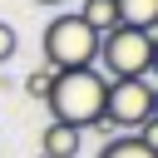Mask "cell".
Here are the masks:
<instances>
[{
	"instance_id": "1",
	"label": "cell",
	"mask_w": 158,
	"mask_h": 158,
	"mask_svg": "<svg viewBox=\"0 0 158 158\" xmlns=\"http://www.w3.org/2000/svg\"><path fill=\"white\" fill-rule=\"evenodd\" d=\"M104 94H109V79L99 69H64V74H54L44 104H49L54 123H69L84 133L104 118Z\"/></svg>"
},
{
	"instance_id": "2",
	"label": "cell",
	"mask_w": 158,
	"mask_h": 158,
	"mask_svg": "<svg viewBox=\"0 0 158 158\" xmlns=\"http://www.w3.org/2000/svg\"><path fill=\"white\" fill-rule=\"evenodd\" d=\"M40 44H44V64L54 74H64V69H94V59H99V35L79 20V10L74 15H54L44 25Z\"/></svg>"
},
{
	"instance_id": "3",
	"label": "cell",
	"mask_w": 158,
	"mask_h": 158,
	"mask_svg": "<svg viewBox=\"0 0 158 158\" xmlns=\"http://www.w3.org/2000/svg\"><path fill=\"white\" fill-rule=\"evenodd\" d=\"M94 64H104L109 79H148V69H153V35L128 30V25L99 35V59Z\"/></svg>"
},
{
	"instance_id": "4",
	"label": "cell",
	"mask_w": 158,
	"mask_h": 158,
	"mask_svg": "<svg viewBox=\"0 0 158 158\" xmlns=\"http://www.w3.org/2000/svg\"><path fill=\"white\" fill-rule=\"evenodd\" d=\"M104 118L114 123V133H138L153 118V79H109Z\"/></svg>"
},
{
	"instance_id": "5",
	"label": "cell",
	"mask_w": 158,
	"mask_h": 158,
	"mask_svg": "<svg viewBox=\"0 0 158 158\" xmlns=\"http://www.w3.org/2000/svg\"><path fill=\"white\" fill-rule=\"evenodd\" d=\"M79 148H84V133L79 128H69V123H44V138H40V153L44 158H79Z\"/></svg>"
},
{
	"instance_id": "6",
	"label": "cell",
	"mask_w": 158,
	"mask_h": 158,
	"mask_svg": "<svg viewBox=\"0 0 158 158\" xmlns=\"http://www.w3.org/2000/svg\"><path fill=\"white\" fill-rule=\"evenodd\" d=\"M114 5H118V25L143 30V35L158 30V0H114Z\"/></svg>"
},
{
	"instance_id": "7",
	"label": "cell",
	"mask_w": 158,
	"mask_h": 158,
	"mask_svg": "<svg viewBox=\"0 0 158 158\" xmlns=\"http://www.w3.org/2000/svg\"><path fill=\"white\" fill-rule=\"evenodd\" d=\"M79 20H84L94 35H109V30H118V5H114V0H84Z\"/></svg>"
},
{
	"instance_id": "8",
	"label": "cell",
	"mask_w": 158,
	"mask_h": 158,
	"mask_svg": "<svg viewBox=\"0 0 158 158\" xmlns=\"http://www.w3.org/2000/svg\"><path fill=\"white\" fill-rule=\"evenodd\" d=\"M99 158H158L153 148H143L138 143V133H114L104 148H99Z\"/></svg>"
},
{
	"instance_id": "9",
	"label": "cell",
	"mask_w": 158,
	"mask_h": 158,
	"mask_svg": "<svg viewBox=\"0 0 158 158\" xmlns=\"http://www.w3.org/2000/svg\"><path fill=\"white\" fill-rule=\"evenodd\" d=\"M49 84H54V69H49V64H40V69L25 74V94H30V99H49Z\"/></svg>"
},
{
	"instance_id": "10",
	"label": "cell",
	"mask_w": 158,
	"mask_h": 158,
	"mask_svg": "<svg viewBox=\"0 0 158 158\" xmlns=\"http://www.w3.org/2000/svg\"><path fill=\"white\" fill-rule=\"evenodd\" d=\"M15 49H20V35H15V25H10V20H0V64H10V59H15Z\"/></svg>"
},
{
	"instance_id": "11",
	"label": "cell",
	"mask_w": 158,
	"mask_h": 158,
	"mask_svg": "<svg viewBox=\"0 0 158 158\" xmlns=\"http://www.w3.org/2000/svg\"><path fill=\"white\" fill-rule=\"evenodd\" d=\"M138 143H143V148H153V153H158V118H148V123H143V128H138Z\"/></svg>"
},
{
	"instance_id": "12",
	"label": "cell",
	"mask_w": 158,
	"mask_h": 158,
	"mask_svg": "<svg viewBox=\"0 0 158 158\" xmlns=\"http://www.w3.org/2000/svg\"><path fill=\"white\" fill-rule=\"evenodd\" d=\"M148 79H158V30H153V69H148Z\"/></svg>"
},
{
	"instance_id": "13",
	"label": "cell",
	"mask_w": 158,
	"mask_h": 158,
	"mask_svg": "<svg viewBox=\"0 0 158 158\" xmlns=\"http://www.w3.org/2000/svg\"><path fill=\"white\" fill-rule=\"evenodd\" d=\"M153 118H158V84H153Z\"/></svg>"
},
{
	"instance_id": "14",
	"label": "cell",
	"mask_w": 158,
	"mask_h": 158,
	"mask_svg": "<svg viewBox=\"0 0 158 158\" xmlns=\"http://www.w3.org/2000/svg\"><path fill=\"white\" fill-rule=\"evenodd\" d=\"M35 5H64V0H35Z\"/></svg>"
},
{
	"instance_id": "15",
	"label": "cell",
	"mask_w": 158,
	"mask_h": 158,
	"mask_svg": "<svg viewBox=\"0 0 158 158\" xmlns=\"http://www.w3.org/2000/svg\"><path fill=\"white\" fill-rule=\"evenodd\" d=\"M40 158H44V153H40Z\"/></svg>"
}]
</instances>
